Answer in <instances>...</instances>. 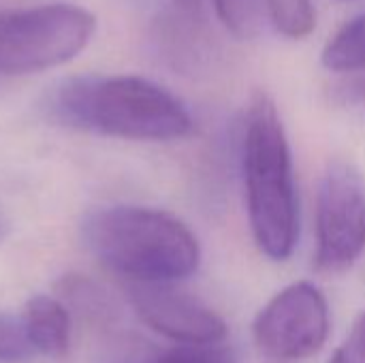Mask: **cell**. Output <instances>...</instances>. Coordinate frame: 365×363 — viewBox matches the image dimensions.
<instances>
[{
  "label": "cell",
  "instance_id": "1",
  "mask_svg": "<svg viewBox=\"0 0 365 363\" xmlns=\"http://www.w3.org/2000/svg\"><path fill=\"white\" fill-rule=\"evenodd\" d=\"M242 167L255 244L272 261H284L297 246L299 208L291 145L276 103L267 94H257L248 107Z\"/></svg>",
  "mask_w": 365,
  "mask_h": 363
},
{
  "label": "cell",
  "instance_id": "2",
  "mask_svg": "<svg viewBox=\"0 0 365 363\" xmlns=\"http://www.w3.org/2000/svg\"><path fill=\"white\" fill-rule=\"evenodd\" d=\"M51 109L68 126L133 141H173L192 131L178 96L133 75L75 77L53 94Z\"/></svg>",
  "mask_w": 365,
  "mask_h": 363
},
{
  "label": "cell",
  "instance_id": "3",
  "mask_svg": "<svg viewBox=\"0 0 365 363\" xmlns=\"http://www.w3.org/2000/svg\"><path fill=\"white\" fill-rule=\"evenodd\" d=\"M88 248L113 272L139 285H173L201 263L195 233L175 216L141 205H113L83 223Z\"/></svg>",
  "mask_w": 365,
  "mask_h": 363
},
{
  "label": "cell",
  "instance_id": "4",
  "mask_svg": "<svg viewBox=\"0 0 365 363\" xmlns=\"http://www.w3.org/2000/svg\"><path fill=\"white\" fill-rule=\"evenodd\" d=\"M96 17L77 4L53 2L0 13V75L60 66L86 49Z\"/></svg>",
  "mask_w": 365,
  "mask_h": 363
},
{
  "label": "cell",
  "instance_id": "5",
  "mask_svg": "<svg viewBox=\"0 0 365 363\" xmlns=\"http://www.w3.org/2000/svg\"><path fill=\"white\" fill-rule=\"evenodd\" d=\"M365 250V180L346 160L327 165L317 195L319 274H342Z\"/></svg>",
  "mask_w": 365,
  "mask_h": 363
},
{
  "label": "cell",
  "instance_id": "6",
  "mask_svg": "<svg viewBox=\"0 0 365 363\" xmlns=\"http://www.w3.org/2000/svg\"><path fill=\"white\" fill-rule=\"evenodd\" d=\"M329 306L312 282H293L276 293L252 325L255 344L276 363H297L317 355L329 336Z\"/></svg>",
  "mask_w": 365,
  "mask_h": 363
},
{
  "label": "cell",
  "instance_id": "7",
  "mask_svg": "<svg viewBox=\"0 0 365 363\" xmlns=\"http://www.w3.org/2000/svg\"><path fill=\"white\" fill-rule=\"evenodd\" d=\"M128 297L139 319L182 347H214L227 338V323L199 297L173 285L130 282Z\"/></svg>",
  "mask_w": 365,
  "mask_h": 363
},
{
  "label": "cell",
  "instance_id": "8",
  "mask_svg": "<svg viewBox=\"0 0 365 363\" xmlns=\"http://www.w3.org/2000/svg\"><path fill=\"white\" fill-rule=\"evenodd\" d=\"M34 353L64 357L71 340V319L62 302L49 295H36L26 304L21 317Z\"/></svg>",
  "mask_w": 365,
  "mask_h": 363
},
{
  "label": "cell",
  "instance_id": "9",
  "mask_svg": "<svg viewBox=\"0 0 365 363\" xmlns=\"http://www.w3.org/2000/svg\"><path fill=\"white\" fill-rule=\"evenodd\" d=\"M323 64L336 73L365 71V13L344 24L327 41Z\"/></svg>",
  "mask_w": 365,
  "mask_h": 363
},
{
  "label": "cell",
  "instance_id": "10",
  "mask_svg": "<svg viewBox=\"0 0 365 363\" xmlns=\"http://www.w3.org/2000/svg\"><path fill=\"white\" fill-rule=\"evenodd\" d=\"M274 28L289 39H306L317 26L312 0H265Z\"/></svg>",
  "mask_w": 365,
  "mask_h": 363
},
{
  "label": "cell",
  "instance_id": "11",
  "mask_svg": "<svg viewBox=\"0 0 365 363\" xmlns=\"http://www.w3.org/2000/svg\"><path fill=\"white\" fill-rule=\"evenodd\" d=\"M34 355L21 319L0 315V362H26Z\"/></svg>",
  "mask_w": 365,
  "mask_h": 363
},
{
  "label": "cell",
  "instance_id": "12",
  "mask_svg": "<svg viewBox=\"0 0 365 363\" xmlns=\"http://www.w3.org/2000/svg\"><path fill=\"white\" fill-rule=\"evenodd\" d=\"M255 4L257 0H214L218 19L231 34L240 39L250 36L255 30V17H257Z\"/></svg>",
  "mask_w": 365,
  "mask_h": 363
},
{
  "label": "cell",
  "instance_id": "13",
  "mask_svg": "<svg viewBox=\"0 0 365 363\" xmlns=\"http://www.w3.org/2000/svg\"><path fill=\"white\" fill-rule=\"evenodd\" d=\"M148 363H231V359L212 347H182L160 353Z\"/></svg>",
  "mask_w": 365,
  "mask_h": 363
},
{
  "label": "cell",
  "instance_id": "14",
  "mask_svg": "<svg viewBox=\"0 0 365 363\" xmlns=\"http://www.w3.org/2000/svg\"><path fill=\"white\" fill-rule=\"evenodd\" d=\"M329 363H365V310L359 315Z\"/></svg>",
  "mask_w": 365,
  "mask_h": 363
},
{
  "label": "cell",
  "instance_id": "15",
  "mask_svg": "<svg viewBox=\"0 0 365 363\" xmlns=\"http://www.w3.org/2000/svg\"><path fill=\"white\" fill-rule=\"evenodd\" d=\"M171 2L188 19H197L201 15V9H203V0H171Z\"/></svg>",
  "mask_w": 365,
  "mask_h": 363
}]
</instances>
